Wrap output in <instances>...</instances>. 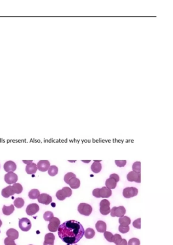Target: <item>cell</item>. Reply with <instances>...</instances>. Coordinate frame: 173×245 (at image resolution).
I'll list each match as a JSON object with an SVG mask.
<instances>
[{"mask_svg": "<svg viewBox=\"0 0 173 245\" xmlns=\"http://www.w3.org/2000/svg\"><path fill=\"white\" fill-rule=\"evenodd\" d=\"M58 236L68 245L79 242L84 235V229L80 222L69 220L64 222L58 229Z\"/></svg>", "mask_w": 173, "mask_h": 245, "instance_id": "obj_1", "label": "cell"}, {"mask_svg": "<svg viewBox=\"0 0 173 245\" xmlns=\"http://www.w3.org/2000/svg\"><path fill=\"white\" fill-rule=\"evenodd\" d=\"M72 195V190L68 187H65L61 190H59L57 192L56 197L58 200L63 201L67 197H69Z\"/></svg>", "mask_w": 173, "mask_h": 245, "instance_id": "obj_2", "label": "cell"}, {"mask_svg": "<svg viewBox=\"0 0 173 245\" xmlns=\"http://www.w3.org/2000/svg\"><path fill=\"white\" fill-rule=\"evenodd\" d=\"M92 207L90 205L86 203H81L78 205V211L81 215L89 216L92 212Z\"/></svg>", "mask_w": 173, "mask_h": 245, "instance_id": "obj_3", "label": "cell"}, {"mask_svg": "<svg viewBox=\"0 0 173 245\" xmlns=\"http://www.w3.org/2000/svg\"><path fill=\"white\" fill-rule=\"evenodd\" d=\"M110 203L107 199H104L100 203V212L102 215H107L110 213Z\"/></svg>", "mask_w": 173, "mask_h": 245, "instance_id": "obj_4", "label": "cell"}, {"mask_svg": "<svg viewBox=\"0 0 173 245\" xmlns=\"http://www.w3.org/2000/svg\"><path fill=\"white\" fill-rule=\"evenodd\" d=\"M126 210L124 206H120L119 207H113L112 208L110 213L112 217H121L125 215Z\"/></svg>", "mask_w": 173, "mask_h": 245, "instance_id": "obj_5", "label": "cell"}, {"mask_svg": "<svg viewBox=\"0 0 173 245\" xmlns=\"http://www.w3.org/2000/svg\"><path fill=\"white\" fill-rule=\"evenodd\" d=\"M138 193V190L135 187L125 188L123 190V195L126 198H130L136 196Z\"/></svg>", "mask_w": 173, "mask_h": 245, "instance_id": "obj_6", "label": "cell"}, {"mask_svg": "<svg viewBox=\"0 0 173 245\" xmlns=\"http://www.w3.org/2000/svg\"><path fill=\"white\" fill-rule=\"evenodd\" d=\"M31 226L30 221L27 218H23L19 220V226L21 230L27 232L31 229Z\"/></svg>", "mask_w": 173, "mask_h": 245, "instance_id": "obj_7", "label": "cell"}, {"mask_svg": "<svg viewBox=\"0 0 173 245\" xmlns=\"http://www.w3.org/2000/svg\"><path fill=\"white\" fill-rule=\"evenodd\" d=\"M60 223L61 222L59 218L57 217L52 218L49 221V223L48 225V229L51 232H56L60 225Z\"/></svg>", "mask_w": 173, "mask_h": 245, "instance_id": "obj_8", "label": "cell"}, {"mask_svg": "<svg viewBox=\"0 0 173 245\" xmlns=\"http://www.w3.org/2000/svg\"><path fill=\"white\" fill-rule=\"evenodd\" d=\"M127 178L128 181L134 182L137 183H141V172H136L131 171L127 175Z\"/></svg>", "mask_w": 173, "mask_h": 245, "instance_id": "obj_9", "label": "cell"}, {"mask_svg": "<svg viewBox=\"0 0 173 245\" xmlns=\"http://www.w3.org/2000/svg\"><path fill=\"white\" fill-rule=\"evenodd\" d=\"M18 180V176L14 172H9L5 175V180L6 183L9 184L16 183Z\"/></svg>", "mask_w": 173, "mask_h": 245, "instance_id": "obj_10", "label": "cell"}, {"mask_svg": "<svg viewBox=\"0 0 173 245\" xmlns=\"http://www.w3.org/2000/svg\"><path fill=\"white\" fill-rule=\"evenodd\" d=\"M38 202L39 203L45 205H49L52 202V197L47 193H42L40 195L38 198Z\"/></svg>", "mask_w": 173, "mask_h": 245, "instance_id": "obj_11", "label": "cell"}, {"mask_svg": "<svg viewBox=\"0 0 173 245\" xmlns=\"http://www.w3.org/2000/svg\"><path fill=\"white\" fill-rule=\"evenodd\" d=\"M39 210V207L36 203H31L28 205L26 209V213L28 215H33Z\"/></svg>", "mask_w": 173, "mask_h": 245, "instance_id": "obj_12", "label": "cell"}, {"mask_svg": "<svg viewBox=\"0 0 173 245\" xmlns=\"http://www.w3.org/2000/svg\"><path fill=\"white\" fill-rule=\"evenodd\" d=\"M51 166V164L49 160H40L38 163L37 167L39 170L41 172H45L48 170Z\"/></svg>", "mask_w": 173, "mask_h": 245, "instance_id": "obj_13", "label": "cell"}, {"mask_svg": "<svg viewBox=\"0 0 173 245\" xmlns=\"http://www.w3.org/2000/svg\"><path fill=\"white\" fill-rule=\"evenodd\" d=\"M3 168L5 171L7 172H14L16 170V165L14 162L9 160L5 163Z\"/></svg>", "mask_w": 173, "mask_h": 245, "instance_id": "obj_14", "label": "cell"}, {"mask_svg": "<svg viewBox=\"0 0 173 245\" xmlns=\"http://www.w3.org/2000/svg\"><path fill=\"white\" fill-rule=\"evenodd\" d=\"M100 198H109L112 195V190L111 189H108L107 187H103L99 190Z\"/></svg>", "mask_w": 173, "mask_h": 245, "instance_id": "obj_15", "label": "cell"}, {"mask_svg": "<svg viewBox=\"0 0 173 245\" xmlns=\"http://www.w3.org/2000/svg\"><path fill=\"white\" fill-rule=\"evenodd\" d=\"M15 194L13 187L10 185L5 188L2 190V195L3 197L8 198Z\"/></svg>", "mask_w": 173, "mask_h": 245, "instance_id": "obj_16", "label": "cell"}, {"mask_svg": "<svg viewBox=\"0 0 173 245\" xmlns=\"http://www.w3.org/2000/svg\"><path fill=\"white\" fill-rule=\"evenodd\" d=\"M55 238L53 234L51 233L47 234L45 235L43 245H54Z\"/></svg>", "mask_w": 173, "mask_h": 245, "instance_id": "obj_17", "label": "cell"}, {"mask_svg": "<svg viewBox=\"0 0 173 245\" xmlns=\"http://www.w3.org/2000/svg\"><path fill=\"white\" fill-rule=\"evenodd\" d=\"M38 167L35 163H31L27 164L26 167V171L28 174H33L36 172Z\"/></svg>", "mask_w": 173, "mask_h": 245, "instance_id": "obj_18", "label": "cell"}, {"mask_svg": "<svg viewBox=\"0 0 173 245\" xmlns=\"http://www.w3.org/2000/svg\"><path fill=\"white\" fill-rule=\"evenodd\" d=\"M95 228L98 232L104 233L107 230V225L103 221H98L95 224Z\"/></svg>", "mask_w": 173, "mask_h": 245, "instance_id": "obj_19", "label": "cell"}, {"mask_svg": "<svg viewBox=\"0 0 173 245\" xmlns=\"http://www.w3.org/2000/svg\"><path fill=\"white\" fill-rule=\"evenodd\" d=\"M80 184V180L76 177L72 178L68 182V184L69 185L71 188L74 189H77L79 187Z\"/></svg>", "mask_w": 173, "mask_h": 245, "instance_id": "obj_20", "label": "cell"}, {"mask_svg": "<svg viewBox=\"0 0 173 245\" xmlns=\"http://www.w3.org/2000/svg\"><path fill=\"white\" fill-rule=\"evenodd\" d=\"M6 235L8 237L11 238L15 240L16 239H18L19 237V233L16 229L10 228L6 232Z\"/></svg>", "mask_w": 173, "mask_h": 245, "instance_id": "obj_21", "label": "cell"}, {"mask_svg": "<svg viewBox=\"0 0 173 245\" xmlns=\"http://www.w3.org/2000/svg\"><path fill=\"white\" fill-rule=\"evenodd\" d=\"M100 161L99 160L98 161L94 160V163H93L91 165V170L94 173H98L101 171L102 169V165L101 163H100Z\"/></svg>", "mask_w": 173, "mask_h": 245, "instance_id": "obj_22", "label": "cell"}, {"mask_svg": "<svg viewBox=\"0 0 173 245\" xmlns=\"http://www.w3.org/2000/svg\"><path fill=\"white\" fill-rule=\"evenodd\" d=\"M117 182L115 179L109 178L105 181V186L109 189H114L117 186Z\"/></svg>", "mask_w": 173, "mask_h": 245, "instance_id": "obj_23", "label": "cell"}, {"mask_svg": "<svg viewBox=\"0 0 173 245\" xmlns=\"http://www.w3.org/2000/svg\"><path fill=\"white\" fill-rule=\"evenodd\" d=\"M15 210V207L14 205H11L10 206H7L3 205V213L5 215H11Z\"/></svg>", "mask_w": 173, "mask_h": 245, "instance_id": "obj_24", "label": "cell"}, {"mask_svg": "<svg viewBox=\"0 0 173 245\" xmlns=\"http://www.w3.org/2000/svg\"><path fill=\"white\" fill-rule=\"evenodd\" d=\"M118 222L120 223V225L123 226H128L130 224L131 220L128 216H123L119 218Z\"/></svg>", "mask_w": 173, "mask_h": 245, "instance_id": "obj_25", "label": "cell"}, {"mask_svg": "<svg viewBox=\"0 0 173 245\" xmlns=\"http://www.w3.org/2000/svg\"><path fill=\"white\" fill-rule=\"evenodd\" d=\"M39 195H40V192L38 189H32L28 193V196L30 199H38Z\"/></svg>", "mask_w": 173, "mask_h": 245, "instance_id": "obj_26", "label": "cell"}, {"mask_svg": "<svg viewBox=\"0 0 173 245\" xmlns=\"http://www.w3.org/2000/svg\"><path fill=\"white\" fill-rule=\"evenodd\" d=\"M95 235V231L94 229L91 228H87L84 232V236L87 239H91L94 238Z\"/></svg>", "mask_w": 173, "mask_h": 245, "instance_id": "obj_27", "label": "cell"}, {"mask_svg": "<svg viewBox=\"0 0 173 245\" xmlns=\"http://www.w3.org/2000/svg\"><path fill=\"white\" fill-rule=\"evenodd\" d=\"M14 205L16 208H22L24 205L25 201H24V199L22 198H17L14 201Z\"/></svg>", "mask_w": 173, "mask_h": 245, "instance_id": "obj_28", "label": "cell"}, {"mask_svg": "<svg viewBox=\"0 0 173 245\" xmlns=\"http://www.w3.org/2000/svg\"><path fill=\"white\" fill-rule=\"evenodd\" d=\"M12 187H13L15 193H16V194H20V193H21L23 191V190L22 185L20 183H14Z\"/></svg>", "mask_w": 173, "mask_h": 245, "instance_id": "obj_29", "label": "cell"}, {"mask_svg": "<svg viewBox=\"0 0 173 245\" xmlns=\"http://www.w3.org/2000/svg\"><path fill=\"white\" fill-rule=\"evenodd\" d=\"M58 173V168L55 165L50 166L48 170V173L51 176H54Z\"/></svg>", "mask_w": 173, "mask_h": 245, "instance_id": "obj_30", "label": "cell"}, {"mask_svg": "<svg viewBox=\"0 0 173 245\" xmlns=\"http://www.w3.org/2000/svg\"><path fill=\"white\" fill-rule=\"evenodd\" d=\"M141 163L140 162H136L133 164L132 170L133 172H141Z\"/></svg>", "mask_w": 173, "mask_h": 245, "instance_id": "obj_31", "label": "cell"}, {"mask_svg": "<svg viewBox=\"0 0 173 245\" xmlns=\"http://www.w3.org/2000/svg\"><path fill=\"white\" fill-rule=\"evenodd\" d=\"M54 217L53 213L50 211H47L45 212L43 215V218L44 220L46 221H49L52 218Z\"/></svg>", "mask_w": 173, "mask_h": 245, "instance_id": "obj_32", "label": "cell"}, {"mask_svg": "<svg viewBox=\"0 0 173 245\" xmlns=\"http://www.w3.org/2000/svg\"><path fill=\"white\" fill-rule=\"evenodd\" d=\"M74 177H76V175L74 173L70 172L67 173L65 175L64 178V180L66 183L68 184L70 180Z\"/></svg>", "mask_w": 173, "mask_h": 245, "instance_id": "obj_33", "label": "cell"}, {"mask_svg": "<svg viewBox=\"0 0 173 245\" xmlns=\"http://www.w3.org/2000/svg\"><path fill=\"white\" fill-rule=\"evenodd\" d=\"M104 236L107 241L109 242H112L113 238L114 235H113L112 233L105 231V232H104Z\"/></svg>", "mask_w": 173, "mask_h": 245, "instance_id": "obj_34", "label": "cell"}, {"mask_svg": "<svg viewBox=\"0 0 173 245\" xmlns=\"http://www.w3.org/2000/svg\"><path fill=\"white\" fill-rule=\"evenodd\" d=\"M122 239V238L121 236L119 235V234H116L115 235H114V236H113L112 242H113L114 243L116 244V245H117V244H118L120 243V242H121Z\"/></svg>", "mask_w": 173, "mask_h": 245, "instance_id": "obj_35", "label": "cell"}, {"mask_svg": "<svg viewBox=\"0 0 173 245\" xmlns=\"http://www.w3.org/2000/svg\"><path fill=\"white\" fill-rule=\"evenodd\" d=\"M130 226H123L121 225H120L118 227V230L120 233L122 234L127 233V232H128L130 230Z\"/></svg>", "mask_w": 173, "mask_h": 245, "instance_id": "obj_36", "label": "cell"}, {"mask_svg": "<svg viewBox=\"0 0 173 245\" xmlns=\"http://www.w3.org/2000/svg\"><path fill=\"white\" fill-rule=\"evenodd\" d=\"M128 245H140L139 239L136 238H132L128 241Z\"/></svg>", "mask_w": 173, "mask_h": 245, "instance_id": "obj_37", "label": "cell"}, {"mask_svg": "<svg viewBox=\"0 0 173 245\" xmlns=\"http://www.w3.org/2000/svg\"><path fill=\"white\" fill-rule=\"evenodd\" d=\"M4 242H5V245H16V244L15 243L14 240L9 237L6 238L5 239Z\"/></svg>", "mask_w": 173, "mask_h": 245, "instance_id": "obj_38", "label": "cell"}, {"mask_svg": "<svg viewBox=\"0 0 173 245\" xmlns=\"http://www.w3.org/2000/svg\"><path fill=\"white\" fill-rule=\"evenodd\" d=\"M141 218L136 219L133 222V226L137 229H141Z\"/></svg>", "mask_w": 173, "mask_h": 245, "instance_id": "obj_39", "label": "cell"}, {"mask_svg": "<svg viewBox=\"0 0 173 245\" xmlns=\"http://www.w3.org/2000/svg\"><path fill=\"white\" fill-rule=\"evenodd\" d=\"M115 162L116 164L117 165V166L119 167H123L126 164L127 161L126 160H115Z\"/></svg>", "mask_w": 173, "mask_h": 245, "instance_id": "obj_40", "label": "cell"}, {"mask_svg": "<svg viewBox=\"0 0 173 245\" xmlns=\"http://www.w3.org/2000/svg\"><path fill=\"white\" fill-rule=\"evenodd\" d=\"M110 178L115 179L117 182H119V180H120V177H119L118 175L116 174V173H113L112 174L110 175Z\"/></svg>", "mask_w": 173, "mask_h": 245, "instance_id": "obj_41", "label": "cell"}, {"mask_svg": "<svg viewBox=\"0 0 173 245\" xmlns=\"http://www.w3.org/2000/svg\"><path fill=\"white\" fill-rule=\"evenodd\" d=\"M116 245H128L127 241L125 239H122L120 243Z\"/></svg>", "mask_w": 173, "mask_h": 245, "instance_id": "obj_42", "label": "cell"}, {"mask_svg": "<svg viewBox=\"0 0 173 245\" xmlns=\"http://www.w3.org/2000/svg\"><path fill=\"white\" fill-rule=\"evenodd\" d=\"M23 162H24V163H26V164H28L29 163H32V160H30V161H26V160H23Z\"/></svg>", "mask_w": 173, "mask_h": 245, "instance_id": "obj_43", "label": "cell"}, {"mask_svg": "<svg viewBox=\"0 0 173 245\" xmlns=\"http://www.w3.org/2000/svg\"><path fill=\"white\" fill-rule=\"evenodd\" d=\"M2 221L0 220V228H1V226H2Z\"/></svg>", "mask_w": 173, "mask_h": 245, "instance_id": "obj_44", "label": "cell"}, {"mask_svg": "<svg viewBox=\"0 0 173 245\" xmlns=\"http://www.w3.org/2000/svg\"></svg>", "mask_w": 173, "mask_h": 245, "instance_id": "obj_45", "label": "cell"}, {"mask_svg": "<svg viewBox=\"0 0 173 245\" xmlns=\"http://www.w3.org/2000/svg\"></svg>", "mask_w": 173, "mask_h": 245, "instance_id": "obj_46", "label": "cell"}]
</instances>
